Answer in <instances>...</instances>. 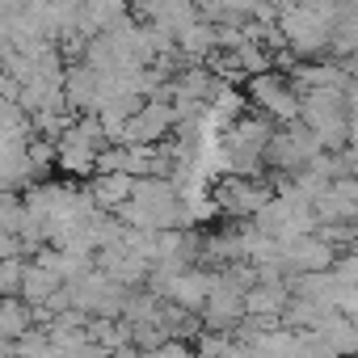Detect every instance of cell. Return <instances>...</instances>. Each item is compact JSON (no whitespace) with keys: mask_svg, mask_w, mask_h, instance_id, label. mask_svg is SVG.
<instances>
[{"mask_svg":"<svg viewBox=\"0 0 358 358\" xmlns=\"http://www.w3.org/2000/svg\"><path fill=\"white\" fill-rule=\"evenodd\" d=\"M0 236H5V232H0Z\"/></svg>","mask_w":358,"mask_h":358,"instance_id":"9a60e30c","label":"cell"},{"mask_svg":"<svg viewBox=\"0 0 358 358\" xmlns=\"http://www.w3.org/2000/svg\"><path fill=\"white\" fill-rule=\"evenodd\" d=\"M270 199H274V186H270V182H257V177H228V182H220L215 194H211L215 211H224V215H232V220H249V215L262 211Z\"/></svg>","mask_w":358,"mask_h":358,"instance_id":"3957f363","label":"cell"},{"mask_svg":"<svg viewBox=\"0 0 358 358\" xmlns=\"http://www.w3.org/2000/svg\"><path fill=\"white\" fill-rule=\"evenodd\" d=\"M207 291H211V270L190 266V270H177V274L169 278V287H164L160 299H169V303H177V308H186V312H199L203 299H207Z\"/></svg>","mask_w":358,"mask_h":358,"instance_id":"5b68a950","label":"cell"},{"mask_svg":"<svg viewBox=\"0 0 358 358\" xmlns=\"http://www.w3.org/2000/svg\"><path fill=\"white\" fill-rule=\"evenodd\" d=\"M110 358H139V350L135 345H122V350H110Z\"/></svg>","mask_w":358,"mask_h":358,"instance_id":"5bb4252c","label":"cell"},{"mask_svg":"<svg viewBox=\"0 0 358 358\" xmlns=\"http://www.w3.org/2000/svg\"><path fill=\"white\" fill-rule=\"evenodd\" d=\"M22 262H26V257H5V262H0V295H17Z\"/></svg>","mask_w":358,"mask_h":358,"instance_id":"7c38bea8","label":"cell"},{"mask_svg":"<svg viewBox=\"0 0 358 358\" xmlns=\"http://www.w3.org/2000/svg\"><path fill=\"white\" fill-rule=\"evenodd\" d=\"M64 287V278L55 274V270H47V266H38V262H22V282H17V295L34 308V303H47L55 291Z\"/></svg>","mask_w":358,"mask_h":358,"instance_id":"ba28073f","label":"cell"},{"mask_svg":"<svg viewBox=\"0 0 358 358\" xmlns=\"http://www.w3.org/2000/svg\"><path fill=\"white\" fill-rule=\"evenodd\" d=\"M30 324H34V312H30V303L22 295H0V337L17 341Z\"/></svg>","mask_w":358,"mask_h":358,"instance_id":"30bf717a","label":"cell"},{"mask_svg":"<svg viewBox=\"0 0 358 358\" xmlns=\"http://www.w3.org/2000/svg\"><path fill=\"white\" fill-rule=\"evenodd\" d=\"M173 51H177V55H186L190 64L207 59V55L215 51V22H207V17H194V22H186L182 30L173 34Z\"/></svg>","mask_w":358,"mask_h":358,"instance_id":"52a82bcc","label":"cell"},{"mask_svg":"<svg viewBox=\"0 0 358 358\" xmlns=\"http://www.w3.org/2000/svg\"><path fill=\"white\" fill-rule=\"evenodd\" d=\"M173 106L169 101H160V97H143L139 101V110L127 118V127H122V143H160L169 131H173Z\"/></svg>","mask_w":358,"mask_h":358,"instance_id":"277c9868","label":"cell"},{"mask_svg":"<svg viewBox=\"0 0 358 358\" xmlns=\"http://www.w3.org/2000/svg\"><path fill=\"white\" fill-rule=\"evenodd\" d=\"M26 228V203L17 190H0V232H9L17 236Z\"/></svg>","mask_w":358,"mask_h":358,"instance_id":"8fae6325","label":"cell"},{"mask_svg":"<svg viewBox=\"0 0 358 358\" xmlns=\"http://www.w3.org/2000/svg\"><path fill=\"white\" fill-rule=\"evenodd\" d=\"M249 97L257 101V110L270 118V122H295L299 118V93L287 76L278 72H257L249 76Z\"/></svg>","mask_w":358,"mask_h":358,"instance_id":"7a4b0ae2","label":"cell"},{"mask_svg":"<svg viewBox=\"0 0 358 358\" xmlns=\"http://www.w3.org/2000/svg\"><path fill=\"white\" fill-rule=\"evenodd\" d=\"M131 186H135V177H127V173H97L93 182H89V199H93V207L97 211H114L118 203H127L131 199Z\"/></svg>","mask_w":358,"mask_h":358,"instance_id":"9c48e42d","label":"cell"},{"mask_svg":"<svg viewBox=\"0 0 358 358\" xmlns=\"http://www.w3.org/2000/svg\"><path fill=\"white\" fill-rule=\"evenodd\" d=\"M320 152V143H316V135L295 118V122H282V127H274V135H270V143H266V152H262V160L270 164V169H282V173H295V169H303L312 156Z\"/></svg>","mask_w":358,"mask_h":358,"instance_id":"6da1fadb","label":"cell"},{"mask_svg":"<svg viewBox=\"0 0 358 358\" xmlns=\"http://www.w3.org/2000/svg\"><path fill=\"white\" fill-rule=\"evenodd\" d=\"M139 358H194V350H190L186 341H177V337H169L164 345H156V350H148V354H139Z\"/></svg>","mask_w":358,"mask_h":358,"instance_id":"4fadbf2b","label":"cell"},{"mask_svg":"<svg viewBox=\"0 0 358 358\" xmlns=\"http://www.w3.org/2000/svg\"><path fill=\"white\" fill-rule=\"evenodd\" d=\"M135 13L143 17V26H156L164 34H177L186 22L199 17V9L190 0H135Z\"/></svg>","mask_w":358,"mask_h":358,"instance_id":"8992f818","label":"cell"}]
</instances>
